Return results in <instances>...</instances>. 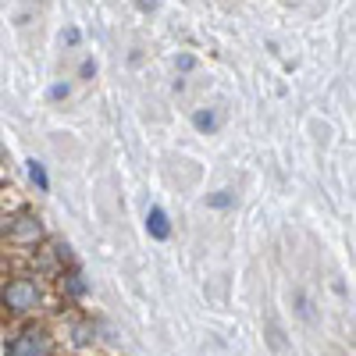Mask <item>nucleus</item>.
<instances>
[{"label":"nucleus","mask_w":356,"mask_h":356,"mask_svg":"<svg viewBox=\"0 0 356 356\" xmlns=\"http://www.w3.org/2000/svg\"><path fill=\"white\" fill-rule=\"evenodd\" d=\"M0 303H4L11 314H29L40 307V285L33 278H11L4 289H0Z\"/></svg>","instance_id":"nucleus-1"},{"label":"nucleus","mask_w":356,"mask_h":356,"mask_svg":"<svg viewBox=\"0 0 356 356\" xmlns=\"http://www.w3.org/2000/svg\"><path fill=\"white\" fill-rule=\"evenodd\" d=\"M146 232H150L154 239H168V235H171L168 214L161 211V207H150V214H146Z\"/></svg>","instance_id":"nucleus-4"},{"label":"nucleus","mask_w":356,"mask_h":356,"mask_svg":"<svg viewBox=\"0 0 356 356\" xmlns=\"http://www.w3.org/2000/svg\"><path fill=\"white\" fill-rule=\"evenodd\" d=\"M65 289H68L72 296H86V282H82L79 275H68V278H65Z\"/></svg>","instance_id":"nucleus-7"},{"label":"nucleus","mask_w":356,"mask_h":356,"mask_svg":"<svg viewBox=\"0 0 356 356\" xmlns=\"http://www.w3.org/2000/svg\"><path fill=\"white\" fill-rule=\"evenodd\" d=\"M193 125H196L200 132H214V125H218V118H214L211 111H196V114H193Z\"/></svg>","instance_id":"nucleus-5"},{"label":"nucleus","mask_w":356,"mask_h":356,"mask_svg":"<svg viewBox=\"0 0 356 356\" xmlns=\"http://www.w3.org/2000/svg\"><path fill=\"white\" fill-rule=\"evenodd\" d=\"M8 243L11 246H22V250H29V246H40L43 243V225H40V218L36 214H18L11 225H8Z\"/></svg>","instance_id":"nucleus-3"},{"label":"nucleus","mask_w":356,"mask_h":356,"mask_svg":"<svg viewBox=\"0 0 356 356\" xmlns=\"http://www.w3.org/2000/svg\"><path fill=\"white\" fill-rule=\"evenodd\" d=\"M139 8H143V11H154V8H157V0H139Z\"/></svg>","instance_id":"nucleus-13"},{"label":"nucleus","mask_w":356,"mask_h":356,"mask_svg":"<svg viewBox=\"0 0 356 356\" xmlns=\"http://www.w3.org/2000/svg\"><path fill=\"white\" fill-rule=\"evenodd\" d=\"M8 356H54V339L43 328H25L11 339Z\"/></svg>","instance_id":"nucleus-2"},{"label":"nucleus","mask_w":356,"mask_h":356,"mask_svg":"<svg viewBox=\"0 0 356 356\" xmlns=\"http://www.w3.org/2000/svg\"><path fill=\"white\" fill-rule=\"evenodd\" d=\"M228 203H232V193L228 189H221V193L211 196V207H228Z\"/></svg>","instance_id":"nucleus-8"},{"label":"nucleus","mask_w":356,"mask_h":356,"mask_svg":"<svg viewBox=\"0 0 356 356\" xmlns=\"http://www.w3.org/2000/svg\"><path fill=\"white\" fill-rule=\"evenodd\" d=\"M65 43H72V47L79 43V29H68V33H65Z\"/></svg>","instance_id":"nucleus-12"},{"label":"nucleus","mask_w":356,"mask_h":356,"mask_svg":"<svg viewBox=\"0 0 356 356\" xmlns=\"http://www.w3.org/2000/svg\"><path fill=\"white\" fill-rule=\"evenodd\" d=\"M79 75H82V79H93V75H97V61H82Z\"/></svg>","instance_id":"nucleus-10"},{"label":"nucleus","mask_w":356,"mask_h":356,"mask_svg":"<svg viewBox=\"0 0 356 356\" xmlns=\"http://www.w3.org/2000/svg\"><path fill=\"white\" fill-rule=\"evenodd\" d=\"M178 68H182V72H193V68H196V61H193L189 54H182V57H178Z\"/></svg>","instance_id":"nucleus-11"},{"label":"nucleus","mask_w":356,"mask_h":356,"mask_svg":"<svg viewBox=\"0 0 356 356\" xmlns=\"http://www.w3.org/2000/svg\"><path fill=\"white\" fill-rule=\"evenodd\" d=\"M65 97H68V86H65V82L50 86V100H65Z\"/></svg>","instance_id":"nucleus-9"},{"label":"nucleus","mask_w":356,"mask_h":356,"mask_svg":"<svg viewBox=\"0 0 356 356\" xmlns=\"http://www.w3.org/2000/svg\"><path fill=\"white\" fill-rule=\"evenodd\" d=\"M29 175H33V182H36L43 193L50 189V178H47V171H43V164H40V161H29Z\"/></svg>","instance_id":"nucleus-6"}]
</instances>
